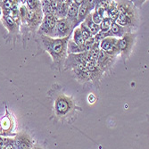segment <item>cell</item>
<instances>
[{"label": "cell", "instance_id": "obj_7", "mask_svg": "<svg viewBox=\"0 0 149 149\" xmlns=\"http://www.w3.org/2000/svg\"><path fill=\"white\" fill-rule=\"evenodd\" d=\"M13 145L15 149H32L34 140L28 132L21 131L13 137Z\"/></svg>", "mask_w": 149, "mask_h": 149}, {"label": "cell", "instance_id": "obj_15", "mask_svg": "<svg viewBox=\"0 0 149 149\" xmlns=\"http://www.w3.org/2000/svg\"><path fill=\"white\" fill-rule=\"evenodd\" d=\"M0 125H1L2 129L9 133H13V130H15V119H13V115L6 110V115L0 120Z\"/></svg>", "mask_w": 149, "mask_h": 149}, {"label": "cell", "instance_id": "obj_33", "mask_svg": "<svg viewBox=\"0 0 149 149\" xmlns=\"http://www.w3.org/2000/svg\"><path fill=\"white\" fill-rule=\"evenodd\" d=\"M1 17H2V9L0 7V21H1Z\"/></svg>", "mask_w": 149, "mask_h": 149}, {"label": "cell", "instance_id": "obj_18", "mask_svg": "<svg viewBox=\"0 0 149 149\" xmlns=\"http://www.w3.org/2000/svg\"><path fill=\"white\" fill-rule=\"evenodd\" d=\"M110 32L112 37L116 38H120L123 37L125 33L127 32H131L130 30H128L127 28H123L120 25H118L117 23H115L114 22H113L112 25H111V28H110Z\"/></svg>", "mask_w": 149, "mask_h": 149}, {"label": "cell", "instance_id": "obj_1", "mask_svg": "<svg viewBox=\"0 0 149 149\" xmlns=\"http://www.w3.org/2000/svg\"><path fill=\"white\" fill-rule=\"evenodd\" d=\"M70 38H54L40 35V42L42 47L51 56L55 63L61 64L67 57V45Z\"/></svg>", "mask_w": 149, "mask_h": 149}, {"label": "cell", "instance_id": "obj_4", "mask_svg": "<svg viewBox=\"0 0 149 149\" xmlns=\"http://www.w3.org/2000/svg\"><path fill=\"white\" fill-rule=\"evenodd\" d=\"M135 42H136V34L132 32H127L120 38H119L118 45L120 54L123 59H128L130 57Z\"/></svg>", "mask_w": 149, "mask_h": 149}, {"label": "cell", "instance_id": "obj_31", "mask_svg": "<svg viewBox=\"0 0 149 149\" xmlns=\"http://www.w3.org/2000/svg\"><path fill=\"white\" fill-rule=\"evenodd\" d=\"M88 101H89V103H94V101H95V97H94V95H93V94H90L89 96H88Z\"/></svg>", "mask_w": 149, "mask_h": 149}, {"label": "cell", "instance_id": "obj_27", "mask_svg": "<svg viewBox=\"0 0 149 149\" xmlns=\"http://www.w3.org/2000/svg\"><path fill=\"white\" fill-rule=\"evenodd\" d=\"M95 43V39H94V37H91L88 39L85 40V42H84V49H85V52H89L90 49L92 48L93 45Z\"/></svg>", "mask_w": 149, "mask_h": 149}, {"label": "cell", "instance_id": "obj_14", "mask_svg": "<svg viewBox=\"0 0 149 149\" xmlns=\"http://www.w3.org/2000/svg\"><path fill=\"white\" fill-rule=\"evenodd\" d=\"M85 66L87 67V69L90 74L91 81H97L100 79L104 72L99 69V67L97 66V61H88L85 63Z\"/></svg>", "mask_w": 149, "mask_h": 149}, {"label": "cell", "instance_id": "obj_22", "mask_svg": "<svg viewBox=\"0 0 149 149\" xmlns=\"http://www.w3.org/2000/svg\"><path fill=\"white\" fill-rule=\"evenodd\" d=\"M72 40L75 44H77L79 46L84 45L85 40L83 38V36H82V34H81V31H80L79 27H76V28L73 30V37H72Z\"/></svg>", "mask_w": 149, "mask_h": 149}, {"label": "cell", "instance_id": "obj_26", "mask_svg": "<svg viewBox=\"0 0 149 149\" xmlns=\"http://www.w3.org/2000/svg\"><path fill=\"white\" fill-rule=\"evenodd\" d=\"M79 28V30H80V31H81V34H82V36H83L84 40H86V39H88V38H89L93 37V36L91 35V33H90L89 30L88 29V27L85 25V23H84V22L80 23Z\"/></svg>", "mask_w": 149, "mask_h": 149}, {"label": "cell", "instance_id": "obj_29", "mask_svg": "<svg viewBox=\"0 0 149 149\" xmlns=\"http://www.w3.org/2000/svg\"><path fill=\"white\" fill-rule=\"evenodd\" d=\"M12 143H13V138H6L0 136V146H5Z\"/></svg>", "mask_w": 149, "mask_h": 149}, {"label": "cell", "instance_id": "obj_12", "mask_svg": "<svg viewBox=\"0 0 149 149\" xmlns=\"http://www.w3.org/2000/svg\"><path fill=\"white\" fill-rule=\"evenodd\" d=\"M84 0H70V5L68 8V13H67L66 19H68L76 28V21L78 16V11L79 6L83 3Z\"/></svg>", "mask_w": 149, "mask_h": 149}, {"label": "cell", "instance_id": "obj_20", "mask_svg": "<svg viewBox=\"0 0 149 149\" xmlns=\"http://www.w3.org/2000/svg\"><path fill=\"white\" fill-rule=\"evenodd\" d=\"M84 46H79L75 44L72 39H69L68 45H67V55H72V54H80L84 53Z\"/></svg>", "mask_w": 149, "mask_h": 149}, {"label": "cell", "instance_id": "obj_19", "mask_svg": "<svg viewBox=\"0 0 149 149\" xmlns=\"http://www.w3.org/2000/svg\"><path fill=\"white\" fill-rule=\"evenodd\" d=\"M91 13L87 16V18L84 20V22H84V23H85V25L88 27V29L89 30V31H90L91 35L94 37L95 35H97V34L100 31V29H99V25L96 24V23H95V22L92 21Z\"/></svg>", "mask_w": 149, "mask_h": 149}, {"label": "cell", "instance_id": "obj_24", "mask_svg": "<svg viewBox=\"0 0 149 149\" xmlns=\"http://www.w3.org/2000/svg\"><path fill=\"white\" fill-rule=\"evenodd\" d=\"M112 23H113V21L110 18H108V17L103 18L102 22L99 24L100 31H102V32H107L108 31L110 30Z\"/></svg>", "mask_w": 149, "mask_h": 149}, {"label": "cell", "instance_id": "obj_17", "mask_svg": "<svg viewBox=\"0 0 149 149\" xmlns=\"http://www.w3.org/2000/svg\"><path fill=\"white\" fill-rule=\"evenodd\" d=\"M69 5H70V1H68V0H62V1H58L57 9L55 13V15H54L57 20L66 18L67 13H68Z\"/></svg>", "mask_w": 149, "mask_h": 149}, {"label": "cell", "instance_id": "obj_25", "mask_svg": "<svg viewBox=\"0 0 149 149\" xmlns=\"http://www.w3.org/2000/svg\"><path fill=\"white\" fill-rule=\"evenodd\" d=\"M26 7L30 10H34V11L41 9L40 1H38V0H28V1H26Z\"/></svg>", "mask_w": 149, "mask_h": 149}, {"label": "cell", "instance_id": "obj_28", "mask_svg": "<svg viewBox=\"0 0 149 149\" xmlns=\"http://www.w3.org/2000/svg\"><path fill=\"white\" fill-rule=\"evenodd\" d=\"M91 16H92V21L96 23V24H97V25H99L100 24V22H102V20H103V17L99 15V13H97V12H96V11H94L92 13H91Z\"/></svg>", "mask_w": 149, "mask_h": 149}, {"label": "cell", "instance_id": "obj_16", "mask_svg": "<svg viewBox=\"0 0 149 149\" xmlns=\"http://www.w3.org/2000/svg\"><path fill=\"white\" fill-rule=\"evenodd\" d=\"M1 21L4 24V26L6 28V30L11 33V34H16L19 32V24L13 21L12 18H10L7 15H2Z\"/></svg>", "mask_w": 149, "mask_h": 149}, {"label": "cell", "instance_id": "obj_8", "mask_svg": "<svg viewBox=\"0 0 149 149\" xmlns=\"http://www.w3.org/2000/svg\"><path fill=\"white\" fill-rule=\"evenodd\" d=\"M118 41H119V38H113V37L105 38L100 42V45H99L100 49L110 56H118L120 55Z\"/></svg>", "mask_w": 149, "mask_h": 149}, {"label": "cell", "instance_id": "obj_11", "mask_svg": "<svg viewBox=\"0 0 149 149\" xmlns=\"http://www.w3.org/2000/svg\"><path fill=\"white\" fill-rule=\"evenodd\" d=\"M116 58L117 56H113L108 55V54H106L105 52L100 49L99 55L97 60V66L103 72H104L109 70L110 68H112V66L114 64L116 61Z\"/></svg>", "mask_w": 149, "mask_h": 149}, {"label": "cell", "instance_id": "obj_30", "mask_svg": "<svg viewBox=\"0 0 149 149\" xmlns=\"http://www.w3.org/2000/svg\"><path fill=\"white\" fill-rule=\"evenodd\" d=\"M15 135H16V133H9V132L5 131L2 129L1 125H0V136L6 137V138H13V137H15Z\"/></svg>", "mask_w": 149, "mask_h": 149}, {"label": "cell", "instance_id": "obj_3", "mask_svg": "<svg viewBox=\"0 0 149 149\" xmlns=\"http://www.w3.org/2000/svg\"><path fill=\"white\" fill-rule=\"evenodd\" d=\"M74 109V103L69 97L59 94L55 100V113L59 118L68 116Z\"/></svg>", "mask_w": 149, "mask_h": 149}, {"label": "cell", "instance_id": "obj_6", "mask_svg": "<svg viewBox=\"0 0 149 149\" xmlns=\"http://www.w3.org/2000/svg\"><path fill=\"white\" fill-rule=\"evenodd\" d=\"M57 19L55 15H44L42 22L38 27V34L53 38Z\"/></svg>", "mask_w": 149, "mask_h": 149}, {"label": "cell", "instance_id": "obj_9", "mask_svg": "<svg viewBox=\"0 0 149 149\" xmlns=\"http://www.w3.org/2000/svg\"><path fill=\"white\" fill-rule=\"evenodd\" d=\"M43 17H44V15L41 9L34 11V10H30L27 8L25 22L31 30H36L40 26V24H41Z\"/></svg>", "mask_w": 149, "mask_h": 149}, {"label": "cell", "instance_id": "obj_2", "mask_svg": "<svg viewBox=\"0 0 149 149\" xmlns=\"http://www.w3.org/2000/svg\"><path fill=\"white\" fill-rule=\"evenodd\" d=\"M116 6L119 15L114 22L131 31L134 27L139 24V15L137 8L130 1H119L116 2Z\"/></svg>", "mask_w": 149, "mask_h": 149}, {"label": "cell", "instance_id": "obj_10", "mask_svg": "<svg viewBox=\"0 0 149 149\" xmlns=\"http://www.w3.org/2000/svg\"><path fill=\"white\" fill-rule=\"evenodd\" d=\"M97 1H89V0H84L83 3L81 4L79 7L78 11V16L76 21V27L82 23L84 20L87 18V16L92 13L95 6H96Z\"/></svg>", "mask_w": 149, "mask_h": 149}, {"label": "cell", "instance_id": "obj_32", "mask_svg": "<svg viewBox=\"0 0 149 149\" xmlns=\"http://www.w3.org/2000/svg\"><path fill=\"white\" fill-rule=\"evenodd\" d=\"M32 149H43L42 147H40V146H33Z\"/></svg>", "mask_w": 149, "mask_h": 149}, {"label": "cell", "instance_id": "obj_13", "mask_svg": "<svg viewBox=\"0 0 149 149\" xmlns=\"http://www.w3.org/2000/svg\"><path fill=\"white\" fill-rule=\"evenodd\" d=\"M72 70L73 71L75 77L79 81H81V82H88V81H91L90 74L85 64L82 63L78 64L75 67H73Z\"/></svg>", "mask_w": 149, "mask_h": 149}, {"label": "cell", "instance_id": "obj_21", "mask_svg": "<svg viewBox=\"0 0 149 149\" xmlns=\"http://www.w3.org/2000/svg\"><path fill=\"white\" fill-rule=\"evenodd\" d=\"M118 15H119V12H118V9H117L116 2L115 1H111V4H110L109 7H108L107 10H106V17L110 18L113 22H115Z\"/></svg>", "mask_w": 149, "mask_h": 149}, {"label": "cell", "instance_id": "obj_23", "mask_svg": "<svg viewBox=\"0 0 149 149\" xmlns=\"http://www.w3.org/2000/svg\"><path fill=\"white\" fill-rule=\"evenodd\" d=\"M40 6H41V10L44 15H55V12H54L50 0L48 1H40Z\"/></svg>", "mask_w": 149, "mask_h": 149}, {"label": "cell", "instance_id": "obj_5", "mask_svg": "<svg viewBox=\"0 0 149 149\" xmlns=\"http://www.w3.org/2000/svg\"><path fill=\"white\" fill-rule=\"evenodd\" d=\"M73 24L68 19H59L56 22L55 31H54V38H70L74 30Z\"/></svg>", "mask_w": 149, "mask_h": 149}]
</instances>
